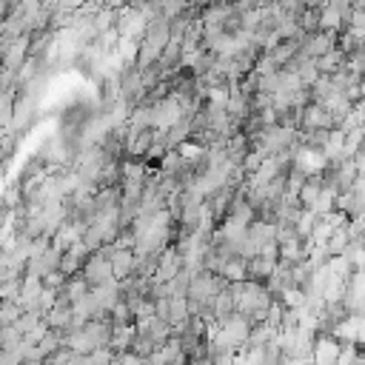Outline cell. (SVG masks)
<instances>
[{
  "instance_id": "31",
  "label": "cell",
  "mask_w": 365,
  "mask_h": 365,
  "mask_svg": "<svg viewBox=\"0 0 365 365\" xmlns=\"http://www.w3.org/2000/svg\"><path fill=\"white\" fill-rule=\"evenodd\" d=\"M6 14H9V6H6V3H3V0H0V23H3V20H6Z\"/></svg>"
},
{
  "instance_id": "17",
  "label": "cell",
  "mask_w": 365,
  "mask_h": 365,
  "mask_svg": "<svg viewBox=\"0 0 365 365\" xmlns=\"http://www.w3.org/2000/svg\"><path fill=\"white\" fill-rule=\"evenodd\" d=\"M322 191H325V180H322V174H311V177H305V182L299 185L297 200H299L302 208H314Z\"/></svg>"
},
{
  "instance_id": "3",
  "label": "cell",
  "mask_w": 365,
  "mask_h": 365,
  "mask_svg": "<svg viewBox=\"0 0 365 365\" xmlns=\"http://www.w3.org/2000/svg\"><path fill=\"white\" fill-rule=\"evenodd\" d=\"M80 274L86 277V282H88L91 288H100V285H106V282H111V279H114L111 262H108V257H106V254H103L100 248L88 254V259L83 262Z\"/></svg>"
},
{
  "instance_id": "27",
  "label": "cell",
  "mask_w": 365,
  "mask_h": 365,
  "mask_svg": "<svg viewBox=\"0 0 365 365\" xmlns=\"http://www.w3.org/2000/svg\"><path fill=\"white\" fill-rule=\"evenodd\" d=\"M277 299H279L285 308H305V291H302V288H294V285L282 288V291L277 294Z\"/></svg>"
},
{
  "instance_id": "25",
  "label": "cell",
  "mask_w": 365,
  "mask_h": 365,
  "mask_svg": "<svg viewBox=\"0 0 365 365\" xmlns=\"http://www.w3.org/2000/svg\"><path fill=\"white\" fill-rule=\"evenodd\" d=\"M348 242H351V237H348V222H345V225H339V228L331 231V237H328V242H325V251H328L331 257H339V254L348 248Z\"/></svg>"
},
{
  "instance_id": "30",
  "label": "cell",
  "mask_w": 365,
  "mask_h": 365,
  "mask_svg": "<svg viewBox=\"0 0 365 365\" xmlns=\"http://www.w3.org/2000/svg\"><path fill=\"white\" fill-rule=\"evenodd\" d=\"M106 9H114V11H120V9H125L128 6V0H100Z\"/></svg>"
},
{
  "instance_id": "29",
  "label": "cell",
  "mask_w": 365,
  "mask_h": 365,
  "mask_svg": "<svg viewBox=\"0 0 365 365\" xmlns=\"http://www.w3.org/2000/svg\"><path fill=\"white\" fill-rule=\"evenodd\" d=\"M314 225H317V214H314V211H308V208H302V214H299V220H297L294 231H297V237L308 240V237H311V231H314Z\"/></svg>"
},
{
  "instance_id": "7",
  "label": "cell",
  "mask_w": 365,
  "mask_h": 365,
  "mask_svg": "<svg viewBox=\"0 0 365 365\" xmlns=\"http://www.w3.org/2000/svg\"><path fill=\"white\" fill-rule=\"evenodd\" d=\"M60 251L57 248H51V242L46 245V248H40V251H34L31 257H29V262H26V274H31V277H46V274H51V271H57L60 268Z\"/></svg>"
},
{
  "instance_id": "28",
  "label": "cell",
  "mask_w": 365,
  "mask_h": 365,
  "mask_svg": "<svg viewBox=\"0 0 365 365\" xmlns=\"http://www.w3.org/2000/svg\"><path fill=\"white\" fill-rule=\"evenodd\" d=\"M114 23H117V11H114V9H106V6L91 17V26H94V31H97V34H103V31L114 29Z\"/></svg>"
},
{
  "instance_id": "22",
  "label": "cell",
  "mask_w": 365,
  "mask_h": 365,
  "mask_svg": "<svg viewBox=\"0 0 365 365\" xmlns=\"http://www.w3.org/2000/svg\"><path fill=\"white\" fill-rule=\"evenodd\" d=\"M314 66H317V71L319 74H325V77H331L334 71H339L342 66H345V51L336 46V48H331V51H325L322 57H317L314 60Z\"/></svg>"
},
{
  "instance_id": "1",
  "label": "cell",
  "mask_w": 365,
  "mask_h": 365,
  "mask_svg": "<svg viewBox=\"0 0 365 365\" xmlns=\"http://www.w3.org/2000/svg\"><path fill=\"white\" fill-rule=\"evenodd\" d=\"M171 40V29H168V20L160 14V17H151L145 23V31L140 37V48H137V66L145 68V66H154L163 54V48L168 46Z\"/></svg>"
},
{
  "instance_id": "26",
  "label": "cell",
  "mask_w": 365,
  "mask_h": 365,
  "mask_svg": "<svg viewBox=\"0 0 365 365\" xmlns=\"http://www.w3.org/2000/svg\"><path fill=\"white\" fill-rule=\"evenodd\" d=\"M137 48H140V40H128V37H120L117 40V57L123 60V66H131L137 63Z\"/></svg>"
},
{
  "instance_id": "24",
  "label": "cell",
  "mask_w": 365,
  "mask_h": 365,
  "mask_svg": "<svg viewBox=\"0 0 365 365\" xmlns=\"http://www.w3.org/2000/svg\"><path fill=\"white\" fill-rule=\"evenodd\" d=\"M217 274L225 282H242L245 279V259L242 257H228V259H222V265L217 268Z\"/></svg>"
},
{
  "instance_id": "10",
  "label": "cell",
  "mask_w": 365,
  "mask_h": 365,
  "mask_svg": "<svg viewBox=\"0 0 365 365\" xmlns=\"http://www.w3.org/2000/svg\"><path fill=\"white\" fill-rule=\"evenodd\" d=\"M83 231H86V222H80V220H74V217H68L54 234H51V248H57L60 254L63 251H68L74 242H80L83 240Z\"/></svg>"
},
{
  "instance_id": "5",
  "label": "cell",
  "mask_w": 365,
  "mask_h": 365,
  "mask_svg": "<svg viewBox=\"0 0 365 365\" xmlns=\"http://www.w3.org/2000/svg\"><path fill=\"white\" fill-rule=\"evenodd\" d=\"M134 331L143 334L154 348H160L163 342H168V339L174 336V328H171L165 319H160L157 314H151V317H145V319H137V322H134Z\"/></svg>"
},
{
  "instance_id": "18",
  "label": "cell",
  "mask_w": 365,
  "mask_h": 365,
  "mask_svg": "<svg viewBox=\"0 0 365 365\" xmlns=\"http://www.w3.org/2000/svg\"><path fill=\"white\" fill-rule=\"evenodd\" d=\"M131 339H134V322H123V325H111V336H108V351L117 356V354H125L131 348Z\"/></svg>"
},
{
  "instance_id": "16",
  "label": "cell",
  "mask_w": 365,
  "mask_h": 365,
  "mask_svg": "<svg viewBox=\"0 0 365 365\" xmlns=\"http://www.w3.org/2000/svg\"><path fill=\"white\" fill-rule=\"evenodd\" d=\"M88 245L80 240V242H74L68 251H63V257H60V274H66V277H71V274H80V268H83V262L88 259Z\"/></svg>"
},
{
  "instance_id": "19",
  "label": "cell",
  "mask_w": 365,
  "mask_h": 365,
  "mask_svg": "<svg viewBox=\"0 0 365 365\" xmlns=\"http://www.w3.org/2000/svg\"><path fill=\"white\" fill-rule=\"evenodd\" d=\"M231 314H234V294H231V282H225V285L217 291L214 302H211V319H214V322H222V319L231 317Z\"/></svg>"
},
{
  "instance_id": "33",
  "label": "cell",
  "mask_w": 365,
  "mask_h": 365,
  "mask_svg": "<svg viewBox=\"0 0 365 365\" xmlns=\"http://www.w3.org/2000/svg\"><path fill=\"white\" fill-rule=\"evenodd\" d=\"M106 365H120V359H117V356H114V359H111V362H106Z\"/></svg>"
},
{
  "instance_id": "14",
  "label": "cell",
  "mask_w": 365,
  "mask_h": 365,
  "mask_svg": "<svg viewBox=\"0 0 365 365\" xmlns=\"http://www.w3.org/2000/svg\"><path fill=\"white\" fill-rule=\"evenodd\" d=\"M314 128L331 131V128H336V123H334V117H331L322 106L308 103V106L302 108V114H299V131H314Z\"/></svg>"
},
{
  "instance_id": "4",
  "label": "cell",
  "mask_w": 365,
  "mask_h": 365,
  "mask_svg": "<svg viewBox=\"0 0 365 365\" xmlns=\"http://www.w3.org/2000/svg\"><path fill=\"white\" fill-rule=\"evenodd\" d=\"M100 251H103V254L108 257V262H111V271H114V279H117V282L134 274V265H137V254H134V248H117V245H103Z\"/></svg>"
},
{
  "instance_id": "21",
  "label": "cell",
  "mask_w": 365,
  "mask_h": 365,
  "mask_svg": "<svg viewBox=\"0 0 365 365\" xmlns=\"http://www.w3.org/2000/svg\"><path fill=\"white\" fill-rule=\"evenodd\" d=\"M188 299L185 297H168V311H165V322L177 331V328H182L185 322H188Z\"/></svg>"
},
{
  "instance_id": "9",
  "label": "cell",
  "mask_w": 365,
  "mask_h": 365,
  "mask_svg": "<svg viewBox=\"0 0 365 365\" xmlns=\"http://www.w3.org/2000/svg\"><path fill=\"white\" fill-rule=\"evenodd\" d=\"M342 342H336L331 334H317L314 345H311V362L314 365H336Z\"/></svg>"
},
{
  "instance_id": "12",
  "label": "cell",
  "mask_w": 365,
  "mask_h": 365,
  "mask_svg": "<svg viewBox=\"0 0 365 365\" xmlns=\"http://www.w3.org/2000/svg\"><path fill=\"white\" fill-rule=\"evenodd\" d=\"M29 46H31V34H23V37H11V43H9V48H6V54H3V60H0V66L9 71V74H17V68L26 63V57H29Z\"/></svg>"
},
{
  "instance_id": "2",
  "label": "cell",
  "mask_w": 365,
  "mask_h": 365,
  "mask_svg": "<svg viewBox=\"0 0 365 365\" xmlns=\"http://www.w3.org/2000/svg\"><path fill=\"white\" fill-rule=\"evenodd\" d=\"M182 114H185L182 103H180L174 94H168V97H163L160 103L151 106V128H157V131H168L174 123L182 120Z\"/></svg>"
},
{
  "instance_id": "20",
  "label": "cell",
  "mask_w": 365,
  "mask_h": 365,
  "mask_svg": "<svg viewBox=\"0 0 365 365\" xmlns=\"http://www.w3.org/2000/svg\"><path fill=\"white\" fill-rule=\"evenodd\" d=\"M88 291H91V285L86 282V277H83V274H71V277H66V282H63V288H60L57 294L66 297V299L74 305V302L83 299Z\"/></svg>"
},
{
  "instance_id": "11",
  "label": "cell",
  "mask_w": 365,
  "mask_h": 365,
  "mask_svg": "<svg viewBox=\"0 0 365 365\" xmlns=\"http://www.w3.org/2000/svg\"><path fill=\"white\" fill-rule=\"evenodd\" d=\"M46 325H48L51 331H60V334H66V331H71V328H74L71 302H68L66 297H60V294H57L54 305H51V308H48V314H46Z\"/></svg>"
},
{
  "instance_id": "13",
  "label": "cell",
  "mask_w": 365,
  "mask_h": 365,
  "mask_svg": "<svg viewBox=\"0 0 365 365\" xmlns=\"http://www.w3.org/2000/svg\"><path fill=\"white\" fill-rule=\"evenodd\" d=\"M40 291H43V279H40V277H31V274H23L20 291H17V297H14V302L20 305V311H34V314H37Z\"/></svg>"
},
{
  "instance_id": "8",
  "label": "cell",
  "mask_w": 365,
  "mask_h": 365,
  "mask_svg": "<svg viewBox=\"0 0 365 365\" xmlns=\"http://www.w3.org/2000/svg\"><path fill=\"white\" fill-rule=\"evenodd\" d=\"M180 271H182V257H180L177 245L171 242V245H165V248L160 251V257H157L154 279H157V282H168V279H174Z\"/></svg>"
},
{
  "instance_id": "23",
  "label": "cell",
  "mask_w": 365,
  "mask_h": 365,
  "mask_svg": "<svg viewBox=\"0 0 365 365\" xmlns=\"http://www.w3.org/2000/svg\"><path fill=\"white\" fill-rule=\"evenodd\" d=\"M297 51H299V40L294 37V40H279V43H277L271 51H265V54L274 60V66H277V68H282V66H285Z\"/></svg>"
},
{
  "instance_id": "6",
  "label": "cell",
  "mask_w": 365,
  "mask_h": 365,
  "mask_svg": "<svg viewBox=\"0 0 365 365\" xmlns=\"http://www.w3.org/2000/svg\"><path fill=\"white\" fill-rule=\"evenodd\" d=\"M145 14L143 11H137V9H131V6H125V9H120L117 11V23H114V29H117V34L120 37H128V40H140L143 37V31H145Z\"/></svg>"
},
{
  "instance_id": "32",
  "label": "cell",
  "mask_w": 365,
  "mask_h": 365,
  "mask_svg": "<svg viewBox=\"0 0 365 365\" xmlns=\"http://www.w3.org/2000/svg\"><path fill=\"white\" fill-rule=\"evenodd\" d=\"M3 3H6V6H9V9H14V6H17V3H20V0H3Z\"/></svg>"
},
{
  "instance_id": "15",
  "label": "cell",
  "mask_w": 365,
  "mask_h": 365,
  "mask_svg": "<svg viewBox=\"0 0 365 365\" xmlns=\"http://www.w3.org/2000/svg\"><path fill=\"white\" fill-rule=\"evenodd\" d=\"M308 254H311V242H308V240H302V237H297V234L279 240V262L297 265V262L308 259Z\"/></svg>"
}]
</instances>
